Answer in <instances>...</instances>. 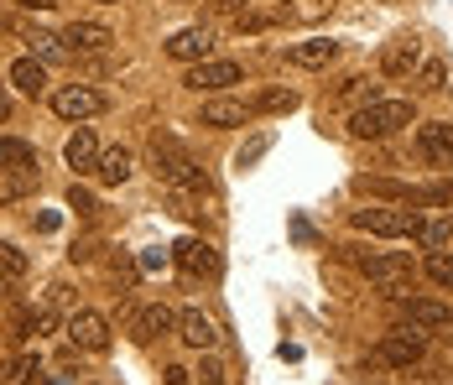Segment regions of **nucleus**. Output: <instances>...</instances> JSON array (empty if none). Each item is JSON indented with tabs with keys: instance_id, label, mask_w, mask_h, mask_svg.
<instances>
[{
	"instance_id": "nucleus-1",
	"label": "nucleus",
	"mask_w": 453,
	"mask_h": 385,
	"mask_svg": "<svg viewBox=\"0 0 453 385\" xmlns=\"http://www.w3.org/2000/svg\"><path fill=\"white\" fill-rule=\"evenodd\" d=\"M151 167H157V177H162L167 188H178V193H203V198H209L203 167L188 157V146L173 141V135H151Z\"/></svg>"
},
{
	"instance_id": "nucleus-2",
	"label": "nucleus",
	"mask_w": 453,
	"mask_h": 385,
	"mask_svg": "<svg viewBox=\"0 0 453 385\" xmlns=\"http://www.w3.org/2000/svg\"><path fill=\"white\" fill-rule=\"evenodd\" d=\"M402 126H411V99H370V104H360L349 115V130L360 141H386Z\"/></svg>"
},
{
	"instance_id": "nucleus-3",
	"label": "nucleus",
	"mask_w": 453,
	"mask_h": 385,
	"mask_svg": "<svg viewBox=\"0 0 453 385\" xmlns=\"http://www.w3.org/2000/svg\"><path fill=\"white\" fill-rule=\"evenodd\" d=\"M344 256L360 266L365 276L375 281V287H386V292H407L411 281H417V266H411V256H402V250H380V256H360L355 245H344Z\"/></svg>"
},
{
	"instance_id": "nucleus-4",
	"label": "nucleus",
	"mask_w": 453,
	"mask_h": 385,
	"mask_svg": "<svg viewBox=\"0 0 453 385\" xmlns=\"http://www.w3.org/2000/svg\"><path fill=\"white\" fill-rule=\"evenodd\" d=\"M355 229L380 235V240H417L422 209H411V204H396V209H355Z\"/></svg>"
},
{
	"instance_id": "nucleus-5",
	"label": "nucleus",
	"mask_w": 453,
	"mask_h": 385,
	"mask_svg": "<svg viewBox=\"0 0 453 385\" xmlns=\"http://www.w3.org/2000/svg\"><path fill=\"white\" fill-rule=\"evenodd\" d=\"M245 79V68L240 63H229V58H203V63H193L188 68V79L182 84L198 89V94H225L229 84H240Z\"/></svg>"
},
{
	"instance_id": "nucleus-6",
	"label": "nucleus",
	"mask_w": 453,
	"mask_h": 385,
	"mask_svg": "<svg viewBox=\"0 0 453 385\" xmlns=\"http://www.w3.org/2000/svg\"><path fill=\"white\" fill-rule=\"evenodd\" d=\"M173 328H178V312L162 307V302L131 307V312H126V334H131V343H151V339H162V334H173Z\"/></svg>"
},
{
	"instance_id": "nucleus-7",
	"label": "nucleus",
	"mask_w": 453,
	"mask_h": 385,
	"mask_svg": "<svg viewBox=\"0 0 453 385\" xmlns=\"http://www.w3.org/2000/svg\"><path fill=\"white\" fill-rule=\"evenodd\" d=\"M422 359V334L411 328V334H391V339H380L370 349V359L365 365H391V370H411Z\"/></svg>"
},
{
	"instance_id": "nucleus-8",
	"label": "nucleus",
	"mask_w": 453,
	"mask_h": 385,
	"mask_svg": "<svg viewBox=\"0 0 453 385\" xmlns=\"http://www.w3.org/2000/svg\"><path fill=\"white\" fill-rule=\"evenodd\" d=\"M417 157L427 167H453V120H427L417 126Z\"/></svg>"
},
{
	"instance_id": "nucleus-9",
	"label": "nucleus",
	"mask_w": 453,
	"mask_h": 385,
	"mask_svg": "<svg viewBox=\"0 0 453 385\" xmlns=\"http://www.w3.org/2000/svg\"><path fill=\"white\" fill-rule=\"evenodd\" d=\"M52 110L63 115V120H89V115H99L104 110V94L99 89H89V84H63L58 94H52Z\"/></svg>"
},
{
	"instance_id": "nucleus-10",
	"label": "nucleus",
	"mask_w": 453,
	"mask_h": 385,
	"mask_svg": "<svg viewBox=\"0 0 453 385\" xmlns=\"http://www.w3.org/2000/svg\"><path fill=\"white\" fill-rule=\"evenodd\" d=\"M173 260H178L182 276H219V250L209 245V240H198V235H188L173 245Z\"/></svg>"
},
{
	"instance_id": "nucleus-11",
	"label": "nucleus",
	"mask_w": 453,
	"mask_h": 385,
	"mask_svg": "<svg viewBox=\"0 0 453 385\" xmlns=\"http://www.w3.org/2000/svg\"><path fill=\"white\" fill-rule=\"evenodd\" d=\"M402 318L417 334H433V328H449L453 323V307L438 297H402Z\"/></svg>"
},
{
	"instance_id": "nucleus-12",
	"label": "nucleus",
	"mask_w": 453,
	"mask_h": 385,
	"mask_svg": "<svg viewBox=\"0 0 453 385\" xmlns=\"http://www.w3.org/2000/svg\"><path fill=\"white\" fill-rule=\"evenodd\" d=\"M68 339L79 343V349H89V354H104V349H110V323H104L94 307H79V312L68 318Z\"/></svg>"
},
{
	"instance_id": "nucleus-13",
	"label": "nucleus",
	"mask_w": 453,
	"mask_h": 385,
	"mask_svg": "<svg viewBox=\"0 0 453 385\" xmlns=\"http://www.w3.org/2000/svg\"><path fill=\"white\" fill-rule=\"evenodd\" d=\"M214 52V32L209 27H182L178 37H167V58L173 63H203Z\"/></svg>"
},
{
	"instance_id": "nucleus-14",
	"label": "nucleus",
	"mask_w": 453,
	"mask_h": 385,
	"mask_svg": "<svg viewBox=\"0 0 453 385\" xmlns=\"http://www.w3.org/2000/svg\"><path fill=\"white\" fill-rule=\"evenodd\" d=\"M417 63H422V37H396V42H386V52H380V73L386 79H407Z\"/></svg>"
},
{
	"instance_id": "nucleus-15",
	"label": "nucleus",
	"mask_w": 453,
	"mask_h": 385,
	"mask_svg": "<svg viewBox=\"0 0 453 385\" xmlns=\"http://www.w3.org/2000/svg\"><path fill=\"white\" fill-rule=\"evenodd\" d=\"M250 120H256V115H250V104H240V99H209L198 126H209V130H240V126H250Z\"/></svg>"
},
{
	"instance_id": "nucleus-16",
	"label": "nucleus",
	"mask_w": 453,
	"mask_h": 385,
	"mask_svg": "<svg viewBox=\"0 0 453 385\" xmlns=\"http://www.w3.org/2000/svg\"><path fill=\"white\" fill-rule=\"evenodd\" d=\"M110 42H115V32H110L104 21H73V27L63 32V47H68V52H104Z\"/></svg>"
},
{
	"instance_id": "nucleus-17",
	"label": "nucleus",
	"mask_w": 453,
	"mask_h": 385,
	"mask_svg": "<svg viewBox=\"0 0 453 385\" xmlns=\"http://www.w3.org/2000/svg\"><path fill=\"white\" fill-rule=\"evenodd\" d=\"M178 339L193 343V349H214V343H219V328H214V318H209V312L188 307V312H178Z\"/></svg>"
},
{
	"instance_id": "nucleus-18",
	"label": "nucleus",
	"mask_w": 453,
	"mask_h": 385,
	"mask_svg": "<svg viewBox=\"0 0 453 385\" xmlns=\"http://www.w3.org/2000/svg\"><path fill=\"white\" fill-rule=\"evenodd\" d=\"M0 167H5V172H27V177H37L42 157H37V146H32V141H21V135H0Z\"/></svg>"
},
{
	"instance_id": "nucleus-19",
	"label": "nucleus",
	"mask_w": 453,
	"mask_h": 385,
	"mask_svg": "<svg viewBox=\"0 0 453 385\" xmlns=\"http://www.w3.org/2000/svg\"><path fill=\"white\" fill-rule=\"evenodd\" d=\"M334 58H339V42L334 37H308V42L287 47V63H297V68H328Z\"/></svg>"
},
{
	"instance_id": "nucleus-20",
	"label": "nucleus",
	"mask_w": 453,
	"mask_h": 385,
	"mask_svg": "<svg viewBox=\"0 0 453 385\" xmlns=\"http://www.w3.org/2000/svg\"><path fill=\"white\" fill-rule=\"evenodd\" d=\"M63 157H68V167H73V172H94V167H99V157H104V151H99V141H94V130H89V126H79L73 135H68V146H63Z\"/></svg>"
},
{
	"instance_id": "nucleus-21",
	"label": "nucleus",
	"mask_w": 453,
	"mask_h": 385,
	"mask_svg": "<svg viewBox=\"0 0 453 385\" xmlns=\"http://www.w3.org/2000/svg\"><path fill=\"white\" fill-rule=\"evenodd\" d=\"M11 84L37 99V94L47 89V63L42 58H16V63H11Z\"/></svg>"
},
{
	"instance_id": "nucleus-22",
	"label": "nucleus",
	"mask_w": 453,
	"mask_h": 385,
	"mask_svg": "<svg viewBox=\"0 0 453 385\" xmlns=\"http://www.w3.org/2000/svg\"><path fill=\"white\" fill-rule=\"evenodd\" d=\"M355 193H365V198H391V204H411V182H391V177H355Z\"/></svg>"
},
{
	"instance_id": "nucleus-23",
	"label": "nucleus",
	"mask_w": 453,
	"mask_h": 385,
	"mask_svg": "<svg viewBox=\"0 0 453 385\" xmlns=\"http://www.w3.org/2000/svg\"><path fill=\"white\" fill-rule=\"evenodd\" d=\"M411 209H453V177H438V182L411 188Z\"/></svg>"
},
{
	"instance_id": "nucleus-24",
	"label": "nucleus",
	"mask_w": 453,
	"mask_h": 385,
	"mask_svg": "<svg viewBox=\"0 0 453 385\" xmlns=\"http://www.w3.org/2000/svg\"><path fill=\"white\" fill-rule=\"evenodd\" d=\"M94 177H99L104 188H115V182H126V177H131V151H126V146H115V151H104V157H99V167H94Z\"/></svg>"
},
{
	"instance_id": "nucleus-25",
	"label": "nucleus",
	"mask_w": 453,
	"mask_h": 385,
	"mask_svg": "<svg viewBox=\"0 0 453 385\" xmlns=\"http://www.w3.org/2000/svg\"><path fill=\"white\" fill-rule=\"evenodd\" d=\"M287 110H297V94L292 89H261L250 99V115H287Z\"/></svg>"
},
{
	"instance_id": "nucleus-26",
	"label": "nucleus",
	"mask_w": 453,
	"mask_h": 385,
	"mask_svg": "<svg viewBox=\"0 0 453 385\" xmlns=\"http://www.w3.org/2000/svg\"><path fill=\"white\" fill-rule=\"evenodd\" d=\"M32 182H37V177H27V172H5V167H0V209L21 204V198L32 193Z\"/></svg>"
},
{
	"instance_id": "nucleus-27",
	"label": "nucleus",
	"mask_w": 453,
	"mask_h": 385,
	"mask_svg": "<svg viewBox=\"0 0 453 385\" xmlns=\"http://www.w3.org/2000/svg\"><path fill=\"white\" fill-rule=\"evenodd\" d=\"M449 240H453V219H422V229H417L422 250H443Z\"/></svg>"
},
{
	"instance_id": "nucleus-28",
	"label": "nucleus",
	"mask_w": 453,
	"mask_h": 385,
	"mask_svg": "<svg viewBox=\"0 0 453 385\" xmlns=\"http://www.w3.org/2000/svg\"><path fill=\"white\" fill-rule=\"evenodd\" d=\"M334 99H339V104H370V99H380V94H375V84H370L365 73H355V79H344V84H339Z\"/></svg>"
},
{
	"instance_id": "nucleus-29",
	"label": "nucleus",
	"mask_w": 453,
	"mask_h": 385,
	"mask_svg": "<svg viewBox=\"0 0 453 385\" xmlns=\"http://www.w3.org/2000/svg\"><path fill=\"white\" fill-rule=\"evenodd\" d=\"M266 151H272V130H266V135H256L250 146H240V157H234V167H240V172H245V167H256V162H261Z\"/></svg>"
},
{
	"instance_id": "nucleus-30",
	"label": "nucleus",
	"mask_w": 453,
	"mask_h": 385,
	"mask_svg": "<svg viewBox=\"0 0 453 385\" xmlns=\"http://www.w3.org/2000/svg\"><path fill=\"white\" fill-rule=\"evenodd\" d=\"M417 84L427 89V94H443V89H449V68H443V63H422Z\"/></svg>"
},
{
	"instance_id": "nucleus-31",
	"label": "nucleus",
	"mask_w": 453,
	"mask_h": 385,
	"mask_svg": "<svg viewBox=\"0 0 453 385\" xmlns=\"http://www.w3.org/2000/svg\"><path fill=\"white\" fill-rule=\"evenodd\" d=\"M27 266H32V260L21 256V245L0 240V271H11V276H27Z\"/></svg>"
},
{
	"instance_id": "nucleus-32",
	"label": "nucleus",
	"mask_w": 453,
	"mask_h": 385,
	"mask_svg": "<svg viewBox=\"0 0 453 385\" xmlns=\"http://www.w3.org/2000/svg\"><path fill=\"white\" fill-rule=\"evenodd\" d=\"M427 276H433L438 287H449V292H453V256L433 250V256H427Z\"/></svg>"
},
{
	"instance_id": "nucleus-33",
	"label": "nucleus",
	"mask_w": 453,
	"mask_h": 385,
	"mask_svg": "<svg viewBox=\"0 0 453 385\" xmlns=\"http://www.w3.org/2000/svg\"><path fill=\"white\" fill-rule=\"evenodd\" d=\"M68 209H73V214H84V219H89L94 209H99V204H94V193H89V188H79V182H73V188H68Z\"/></svg>"
},
{
	"instance_id": "nucleus-34",
	"label": "nucleus",
	"mask_w": 453,
	"mask_h": 385,
	"mask_svg": "<svg viewBox=\"0 0 453 385\" xmlns=\"http://www.w3.org/2000/svg\"><path fill=\"white\" fill-rule=\"evenodd\" d=\"M193 381L198 385H225V365H219V359H203V370H198Z\"/></svg>"
},
{
	"instance_id": "nucleus-35",
	"label": "nucleus",
	"mask_w": 453,
	"mask_h": 385,
	"mask_svg": "<svg viewBox=\"0 0 453 385\" xmlns=\"http://www.w3.org/2000/svg\"><path fill=\"white\" fill-rule=\"evenodd\" d=\"M162 381H167V385H193V370H182V365H167V370H162Z\"/></svg>"
},
{
	"instance_id": "nucleus-36",
	"label": "nucleus",
	"mask_w": 453,
	"mask_h": 385,
	"mask_svg": "<svg viewBox=\"0 0 453 385\" xmlns=\"http://www.w3.org/2000/svg\"><path fill=\"white\" fill-rule=\"evenodd\" d=\"M214 11H219V16H245L250 0H214Z\"/></svg>"
},
{
	"instance_id": "nucleus-37",
	"label": "nucleus",
	"mask_w": 453,
	"mask_h": 385,
	"mask_svg": "<svg viewBox=\"0 0 453 385\" xmlns=\"http://www.w3.org/2000/svg\"><path fill=\"white\" fill-rule=\"evenodd\" d=\"M16 281H21V276H11V271H0V297H16Z\"/></svg>"
},
{
	"instance_id": "nucleus-38",
	"label": "nucleus",
	"mask_w": 453,
	"mask_h": 385,
	"mask_svg": "<svg viewBox=\"0 0 453 385\" xmlns=\"http://www.w3.org/2000/svg\"><path fill=\"white\" fill-rule=\"evenodd\" d=\"M0 120H11V94L0 89Z\"/></svg>"
},
{
	"instance_id": "nucleus-39",
	"label": "nucleus",
	"mask_w": 453,
	"mask_h": 385,
	"mask_svg": "<svg viewBox=\"0 0 453 385\" xmlns=\"http://www.w3.org/2000/svg\"><path fill=\"white\" fill-rule=\"evenodd\" d=\"M16 5H27V11H47L52 0H16Z\"/></svg>"
},
{
	"instance_id": "nucleus-40",
	"label": "nucleus",
	"mask_w": 453,
	"mask_h": 385,
	"mask_svg": "<svg viewBox=\"0 0 453 385\" xmlns=\"http://www.w3.org/2000/svg\"><path fill=\"white\" fill-rule=\"evenodd\" d=\"M21 385H47V381H37V375H27V381H21Z\"/></svg>"
}]
</instances>
